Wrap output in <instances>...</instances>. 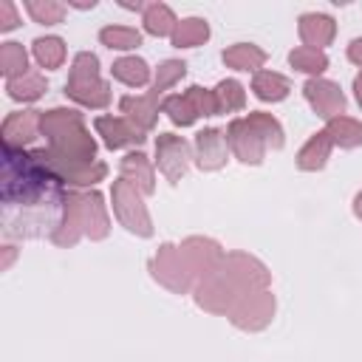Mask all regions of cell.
Here are the masks:
<instances>
[{
  "mask_svg": "<svg viewBox=\"0 0 362 362\" xmlns=\"http://www.w3.org/2000/svg\"><path fill=\"white\" fill-rule=\"evenodd\" d=\"M3 232L8 238H54L62 223L68 192L51 170L48 153L3 147Z\"/></svg>",
  "mask_w": 362,
  "mask_h": 362,
  "instance_id": "cell-1",
  "label": "cell"
},
{
  "mask_svg": "<svg viewBox=\"0 0 362 362\" xmlns=\"http://www.w3.org/2000/svg\"><path fill=\"white\" fill-rule=\"evenodd\" d=\"M40 133L48 139V164L59 175L71 167L96 161V139L85 130L82 113L71 107H54L42 113Z\"/></svg>",
  "mask_w": 362,
  "mask_h": 362,
  "instance_id": "cell-2",
  "label": "cell"
},
{
  "mask_svg": "<svg viewBox=\"0 0 362 362\" xmlns=\"http://www.w3.org/2000/svg\"><path fill=\"white\" fill-rule=\"evenodd\" d=\"M65 96L85 107H107L110 88L99 76V59L90 51H79L71 62V74L65 82Z\"/></svg>",
  "mask_w": 362,
  "mask_h": 362,
  "instance_id": "cell-3",
  "label": "cell"
},
{
  "mask_svg": "<svg viewBox=\"0 0 362 362\" xmlns=\"http://www.w3.org/2000/svg\"><path fill=\"white\" fill-rule=\"evenodd\" d=\"M110 198H113V212H116V218L122 221V226H124L127 232H133V235H139V238H150V235H153L150 212H147V206H144L139 189H136L130 181H124V178L113 181Z\"/></svg>",
  "mask_w": 362,
  "mask_h": 362,
  "instance_id": "cell-4",
  "label": "cell"
},
{
  "mask_svg": "<svg viewBox=\"0 0 362 362\" xmlns=\"http://www.w3.org/2000/svg\"><path fill=\"white\" fill-rule=\"evenodd\" d=\"M150 274L164 288H170L173 294H187L192 288V283H195V277H192V272H189L181 249L173 246V243H161L158 246V252L150 260Z\"/></svg>",
  "mask_w": 362,
  "mask_h": 362,
  "instance_id": "cell-5",
  "label": "cell"
},
{
  "mask_svg": "<svg viewBox=\"0 0 362 362\" xmlns=\"http://www.w3.org/2000/svg\"><path fill=\"white\" fill-rule=\"evenodd\" d=\"M229 322L240 331H260L272 322L274 317V294L269 288L263 291H249L238 297V303L229 308Z\"/></svg>",
  "mask_w": 362,
  "mask_h": 362,
  "instance_id": "cell-6",
  "label": "cell"
},
{
  "mask_svg": "<svg viewBox=\"0 0 362 362\" xmlns=\"http://www.w3.org/2000/svg\"><path fill=\"white\" fill-rule=\"evenodd\" d=\"M238 297H243V294L226 277V272L221 266L195 283V303L209 314H229V308L238 303Z\"/></svg>",
  "mask_w": 362,
  "mask_h": 362,
  "instance_id": "cell-7",
  "label": "cell"
},
{
  "mask_svg": "<svg viewBox=\"0 0 362 362\" xmlns=\"http://www.w3.org/2000/svg\"><path fill=\"white\" fill-rule=\"evenodd\" d=\"M221 269H223V272H226V277L238 286V291H240V294L263 291V288H269V283H272L269 269H266L257 257L243 255V252H232V255H226V257H223V263H221Z\"/></svg>",
  "mask_w": 362,
  "mask_h": 362,
  "instance_id": "cell-8",
  "label": "cell"
},
{
  "mask_svg": "<svg viewBox=\"0 0 362 362\" xmlns=\"http://www.w3.org/2000/svg\"><path fill=\"white\" fill-rule=\"evenodd\" d=\"M189 158H192V147L184 136H175V133H158L156 139V164L158 170L164 173V178L170 184H178L189 167Z\"/></svg>",
  "mask_w": 362,
  "mask_h": 362,
  "instance_id": "cell-9",
  "label": "cell"
},
{
  "mask_svg": "<svg viewBox=\"0 0 362 362\" xmlns=\"http://www.w3.org/2000/svg\"><path fill=\"white\" fill-rule=\"evenodd\" d=\"M178 249H181V255H184V260H187V266H189V272H192L195 280L212 274L223 263V257H226L223 249H221V243H215L212 238H201V235L187 238Z\"/></svg>",
  "mask_w": 362,
  "mask_h": 362,
  "instance_id": "cell-10",
  "label": "cell"
},
{
  "mask_svg": "<svg viewBox=\"0 0 362 362\" xmlns=\"http://www.w3.org/2000/svg\"><path fill=\"white\" fill-rule=\"evenodd\" d=\"M226 144L232 147L235 158L243 164H260L266 156V141L260 139V133L246 122V119H232L226 127Z\"/></svg>",
  "mask_w": 362,
  "mask_h": 362,
  "instance_id": "cell-11",
  "label": "cell"
},
{
  "mask_svg": "<svg viewBox=\"0 0 362 362\" xmlns=\"http://www.w3.org/2000/svg\"><path fill=\"white\" fill-rule=\"evenodd\" d=\"M303 93H305V102L314 107V113L322 116L325 122H331L334 116H342L345 113V93L331 79L314 76V79H308L303 85Z\"/></svg>",
  "mask_w": 362,
  "mask_h": 362,
  "instance_id": "cell-12",
  "label": "cell"
},
{
  "mask_svg": "<svg viewBox=\"0 0 362 362\" xmlns=\"http://www.w3.org/2000/svg\"><path fill=\"white\" fill-rule=\"evenodd\" d=\"M93 127L102 136L105 147H110V150L136 147V144H144V139H147L144 130L139 124H133L127 116H96Z\"/></svg>",
  "mask_w": 362,
  "mask_h": 362,
  "instance_id": "cell-13",
  "label": "cell"
},
{
  "mask_svg": "<svg viewBox=\"0 0 362 362\" xmlns=\"http://www.w3.org/2000/svg\"><path fill=\"white\" fill-rule=\"evenodd\" d=\"M40 122H42V110H17L8 113L0 136H3V147H17L23 150V144H31L40 133Z\"/></svg>",
  "mask_w": 362,
  "mask_h": 362,
  "instance_id": "cell-14",
  "label": "cell"
},
{
  "mask_svg": "<svg viewBox=\"0 0 362 362\" xmlns=\"http://www.w3.org/2000/svg\"><path fill=\"white\" fill-rule=\"evenodd\" d=\"M195 164L204 173L221 170L226 164V133L218 127H204L195 133Z\"/></svg>",
  "mask_w": 362,
  "mask_h": 362,
  "instance_id": "cell-15",
  "label": "cell"
},
{
  "mask_svg": "<svg viewBox=\"0 0 362 362\" xmlns=\"http://www.w3.org/2000/svg\"><path fill=\"white\" fill-rule=\"evenodd\" d=\"M158 102H161V96H158L156 90H147L144 96H122L119 110H122L133 124H139V127L147 133V130H153L156 122H158Z\"/></svg>",
  "mask_w": 362,
  "mask_h": 362,
  "instance_id": "cell-16",
  "label": "cell"
},
{
  "mask_svg": "<svg viewBox=\"0 0 362 362\" xmlns=\"http://www.w3.org/2000/svg\"><path fill=\"white\" fill-rule=\"evenodd\" d=\"M297 31H300V40L305 42V48L322 51L325 45H331V40H334V34H337V23H334L328 14L308 11V14L300 17Z\"/></svg>",
  "mask_w": 362,
  "mask_h": 362,
  "instance_id": "cell-17",
  "label": "cell"
},
{
  "mask_svg": "<svg viewBox=\"0 0 362 362\" xmlns=\"http://www.w3.org/2000/svg\"><path fill=\"white\" fill-rule=\"evenodd\" d=\"M85 235V218H82V192H68V201H65V215H62V223L59 229L54 232V243L57 246H74L79 238Z\"/></svg>",
  "mask_w": 362,
  "mask_h": 362,
  "instance_id": "cell-18",
  "label": "cell"
},
{
  "mask_svg": "<svg viewBox=\"0 0 362 362\" xmlns=\"http://www.w3.org/2000/svg\"><path fill=\"white\" fill-rule=\"evenodd\" d=\"M82 218H85V235L90 240H102L110 232V221H107V209H105V198L93 189V192H82Z\"/></svg>",
  "mask_w": 362,
  "mask_h": 362,
  "instance_id": "cell-19",
  "label": "cell"
},
{
  "mask_svg": "<svg viewBox=\"0 0 362 362\" xmlns=\"http://www.w3.org/2000/svg\"><path fill=\"white\" fill-rule=\"evenodd\" d=\"M122 178L130 181V184H133L139 192H144V195H150V192L156 189L153 167H150V161H147V156H144L141 150L127 153V156L122 158Z\"/></svg>",
  "mask_w": 362,
  "mask_h": 362,
  "instance_id": "cell-20",
  "label": "cell"
},
{
  "mask_svg": "<svg viewBox=\"0 0 362 362\" xmlns=\"http://www.w3.org/2000/svg\"><path fill=\"white\" fill-rule=\"evenodd\" d=\"M331 147H334V141H331V136H328L325 130L314 133V136L300 147V153H297V167L305 170V173L322 170L325 161H328V156H331Z\"/></svg>",
  "mask_w": 362,
  "mask_h": 362,
  "instance_id": "cell-21",
  "label": "cell"
},
{
  "mask_svg": "<svg viewBox=\"0 0 362 362\" xmlns=\"http://www.w3.org/2000/svg\"><path fill=\"white\" fill-rule=\"evenodd\" d=\"M221 57H223L226 68H235V71H255V74H257V68H263V62H266V51L257 48V45H252V42L229 45Z\"/></svg>",
  "mask_w": 362,
  "mask_h": 362,
  "instance_id": "cell-22",
  "label": "cell"
},
{
  "mask_svg": "<svg viewBox=\"0 0 362 362\" xmlns=\"http://www.w3.org/2000/svg\"><path fill=\"white\" fill-rule=\"evenodd\" d=\"M252 90L260 102H280V99L288 96L291 82L277 71H257L255 79H252Z\"/></svg>",
  "mask_w": 362,
  "mask_h": 362,
  "instance_id": "cell-23",
  "label": "cell"
},
{
  "mask_svg": "<svg viewBox=\"0 0 362 362\" xmlns=\"http://www.w3.org/2000/svg\"><path fill=\"white\" fill-rule=\"evenodd\" d=\"M325 133L331 136L334 144L345 147V150H354L362 144V122L351 119V116H334L325 127Z\"/></svg>",
  "mask_w": 362,
  "mask_h": 362,
  "instance_id": "cell-24",
  "label": "cell"
},
{
  "mask_svg": "<svg viewBox=\"0 0 362 362\" xmlns=\"http://www.w3.org/2000/svg\"><path fill=\"white\" fill-rule=\"evenodd\" d=\"M173 45L175 48H195V45H204L206 40H209V25H206V20H201V17H187V20H181L178 25H175V31H173Z\"/></svg>",
  "mask_w": 362,
  "mask_h": 362,
  "instance_id": "cell-25",
  "label": "cell"
},
{
  "mask_svg": "<svg viewBox=\"0 0 362 362\" xmlns=\"http://www.w3.org/2000/svg\"><path fill=\"white\" fill-rule=\"evenodd\" d=\"M175 25H178V20H175L170 6H164V3L144 6V31L147 34H153V37H167L170 34L173 37Z\"/></svg>",
  "mask_w": 362,
  "mask_h": 362,
  "instance_id": "cell-26",
  "label": "cell"
},
{
  "mask_svg": "<svg viewBox=\"0 0 362 362\" xmlns=\"http://www.w3.org/2000/svg\"><path fill=\"white\" fill-rule=\"evenodd\" d=\"M110 71H113V76L119 82H124L130 88H141V85L150 82V68H147V62L141 57H122V59L113 62Z\"/></svg>",
  "mask_w": 362,
  "mask_h": 362,
  "instance_id": "cell-27",
  "label": "cell"
},
{
  "mask_svg": "<svg viewBox=\"0 0 362 362\" xmlns=\"http://www.w3.org/2000/svg\"><path fill=\"white\" fill-rule=\"evenodd\" d=\"M6 90L17 102H34V99H40L45 93V79H42V74L28 71V74H23L17 79H8L6 82Z\"/></svg>",
  "mask_w": 362,
  "mask_h": 362,
  "instance_id": "cell-28",
  "label": "cell"
},
{
  "mask_svg": "<svg viewBox=\"0 0 362 362\" xmlns=\"http://www.w3.org/2000/svg\"><path fill=\"white\" fill-rule=\"evenodd\" d=\"M31 48H34V59L48 71H54L65 62V42L59 37H37L31 42Z\"/></svg>",
  "mask_w": 362,
  "mask_h": 362,
  "instance_id": "cell-29",
  "label": "cell"
},
{
  "mask_svg": "<svg viewBox=\"0 0 362 362\" xmlns=\"http://www.w3.org/2000/svg\"><path fill=\"white\" fill-rule=\"evenodd\" d=\"M246 122L260 133V139L266 141V147H272V150H280L283 147V127H280V122L272 116V113H263V110H255V113H249L246 116Z\"/></svg>",
  "mask_w": 362,
  "mask_h": 362,
  "instance_id": "cell-30",
  "label": "cell"
},
{
  "mask_svg": "<svg viewBox=\"0 0 362 362\" xmlns=\"http://www.w3.org/2000/svg\"><path fill=\"white\" fill-rule=\"evenodd\" d=\"M0 71L8 79H17V76L28 74V54L20 42H3L0 45Z\"/></svg>",
  "mask_w": 362,
  "mask_h": 362,
  "instance_id": "cell-31",
  "label": "cell"
},
{
  "mask_svg": "<svg viewBox=\"0 0 362 362\" xmlns=\"http://www.w3.org/2000/svg\"><path fill=\"white\" fill-rule=\"evenodd\" d=\"M288 62H291V68H297V71H303V74H311V79L320 76V74L328 68V57H325V51L305 48V45L294 48V51L288 54Z\"/></svg>",
  "mask_w": 362,
  "mask_h": 362,
  "instance_id": "cell-32",
  "label": "cell"
},
{
  "mask_svg": "<svg viewBox=\"0 0 362 362\" xmlns=\"http://www.w3.org/2000/svg\"><path fill=\"white\" fill-rule=\"evenodd\" d=\"M99 40H102V45L116 48V51H130V48L141 45V34L127 25H105L99 31Z\"/></svg>",
  "mask_w": 362,
  "mask_h": 362,
  "instance_id": "cell-33",
  "label": "cell"
},
{
  "mask_svg": "<svg viewBox=\"0 0 362 362\" xmlns=\"http://www.w3.org/2000/svg\"><path fill=\"white\" fill-rule=\"evenodd\" d=\"M215 99H218V113H232L246 105V90L238 79H223L215 88Z\"/></svg>",
  "mask_w": 362,
  "mask_h": 362,
  "instance_id": "cell-34",
  "label": "cell"
},
{
  "mask_svg": "<svg viewBox=\"0 0 362 362\" xmlns=\"http://www.w3.org/2000/svg\"><path fill=\"white\" fill-rule=\"evenodd\" d=\"M161 110H164V113L170 116V122L178 124V127H189V124L198 119L195 105H192L184 93H178V96H167L164 105H161Z\"/></svg>",
  "mask_w": 362,
  "mask_h": 362,
  "instance_id": "cell-35",
  "label": "cell"
},
{
  "mask_svg": "<svg viewBox=\"0 0 362 362\" xmlns=\"http://www.w3.org/2000/svg\"><path fill=\"white\" fill-rule=\"evenodd\" d=\"M25 11L40 25H57L65 17V6L57 0H25Z\"/></svg>",
  "mask_w": 362,
  "mask_h": 362,
  "instance_id": "cell-36",
  "label": "cell"
},
{
  "mask_svg": "<svg viewBox=\"0 0 362 362\" xmlns=\"http://www.w3.org/2000/svg\"><path fill=\"white\" fill-rule=\"evenodd\" d=\"M107 175V167L102 161H93V164H82V167H74V170H65L59 173L62 184H71V187H90L96 181H102Z\"/></svg>",
  "mask_w": 362,
  "mask_h": 362,
  "instance_id": "cell-37",
  "label": "cell"
},
{
  "mask_svg": "<svg viewBox=\"0 0 362 362\" xmlns=\"http://www.w3.org/2000/svg\"><path fill=\"white\" fill-rule=\"evenodd\" d=\"M184 74H187V65H184L181 59H164V62L158 65V71H156L153 90H156L158 96H164V90H170L178 79H184Z\"/></svg>",
  "mask_w": 362,
  "mask_h": 362,
  "instance_id": "cell-38",
  "label": "cell"
},
{
  "mask_svg": "<svg viewBox=\"0 0 362 362\" xmlns=\"http://www.w3.org/2000/svg\"><path fill=\"white\" fill-rule=\"evenodd\" d=\"M184 96L195 105V110H198V116H215L218 113V99H215V90H206V88H201V85H189L187 90H184Z\"/></svg>",
  "mask_w": 362,
  "mask_h": 362,
  "instance_id": "cell-39",
  "label": "cell"
},
{
  "mask_svg": "<svg viewBox=\"0 0 362 362\" xmlns=\"http://www.w3.org/2000/svg\"><path fill=\"white\" fill-rule=\"evenodd\" d=\"M17 23H20V17H17L14 3L11 0H3L0 3V31H11V28H17Z\"/></svg>",
  "mask_w": 362,
  "mask_h": 362,
  "instance_id": "cell-40",
  "label": "cell"
},
{
  "mask_svg": "<svg viewBox=\"0 0 362 362\" xmlns=\"http://www.w3.org/2000/svg\"><path fill=\"white\" fill-rule=\"evenodd\" d=\"M348 59L354 65H362V37H356L351 45H348Z\"/></svg>",
  "mask_w": 362,
  "mask_h": 362,
  "instance_id": "cell-41",
  "label": "cell"
},
{
  "mask_svg": "<svg viewBox=\"0 0 362 362\" xmlns=\"http://www.w3.org/2000/svg\"><path fill=\"white\" fill-rule=\"evenodd\" d=\"M354 93H356V102L362 105V71H359L356 79H354Z\"/></svg>",
  "mask_w": 362,
  "mask_h": 362,
  "instance_id": "cell-42",
  "label": "cell"
},
{
  "mask_svg": "<svg viewBox=\"0 0 362 362\" xmlns=\"http://www.w3.org/2000/svg\"><path fill=\"white\" fill-rule=\"evenodd\" d=\"M354 212H356V218L362 221V192H359V195L354 198Z\"/></svg>",
  "mask_w": 362,
  "mask_h": 362,
  "instance_id": "cell-43",
  "label": "cell"
}]
</instances>
